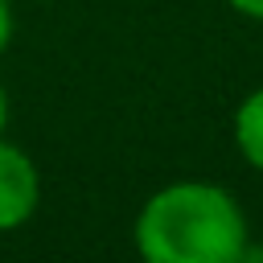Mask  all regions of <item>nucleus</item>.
Returning <instances> with one entry per match:
<instances>
[{"label":"nucleus","instance_id":"nucleus-5","mask_svg":"<svg viewBox=\"0 0 263 263\" xmlns=\"http://www.w3.org/2000/svg\"><path fill=\"white\" fill-rule=\"evenodd\" d=\"M226 4L242 16H251V21H263V0H226Z\"/></svg>","mask_w":263,"mask_h":263},{"label":"nucleus","instance_id":"nucleus-3","mask_svg":"<svg viewBox=\"0 0 263 263\" xmlns=\"http://www.w3.org/2000/svg\"><path fill=\"white\" fill-rule=\"evenodd\" d=\"M234 144H238L242 160L255 173H263V86H255L238 103V111H234Z\"/></svg>","mask_w":263,"mask_h":263},{"label":"nucleus","instance_id":"nucleus-1","mask_svg":"<svg viewBox=\"0 0 263 263\" xmlns=\"http://www.w3.org/2000/svg\"><path fill=\"white\" fill-rule=\"evenodd\" d=\"M132 238L148 263H238L251 230L230 189L173 181L140 205Z\"/></svg>","mask_w":263,"mask_h":263},{"label":"nucleus","instance_id":"nucleus-2","mask_svg":"<svg viewBox=\"0 0 263 263\" xmlns=\"http://www.w3.org/2000/svg\"><path fill=\"white\" fill-rule=\"evenodd\" d=\"M41 201V173L21 144L0 136V230H16L37 214Z\"/></svg>","mask_w":263,"mask_h":263},{"label":"nucleus","instance_id":"nucleus-6","mask_svg":"<svg viewBox=\"0 0 263 263\" xmlns=\"http://www.w3.org/2000/svg\"><path fill=\"white\" fill-rule=\"evenodd\" d=\"M4 127H8V95L0 86V136H4Z\"/></svg>","mask_w":263,"mask_h":263},{"label":"nucleus","instance_id":"nucleus-4","mask_svg":"<svg viewBox=\"0 0 263 263\" xmlns=\"http://www.w3.org/2000/svg\"><path fill=\"white\" fill-rule=\"evenodd\" d=\"M12 29H16L12 0H0V53H4V49H8V41H12Z\"/></svg>","mask_w":263,"mask_h":263}]
</instances>
